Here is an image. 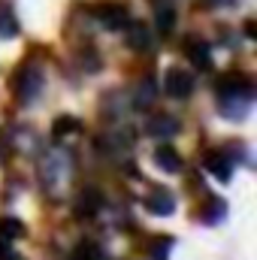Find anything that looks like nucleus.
I'll return each instance as SVG.
<instances>
[{"label":"nucleus","mask_w":257,"mask_h":260,"mask_svg":"<svg viewBox=\"0 0 257 260\" xmlns=\"http://www.w3.org/2000/svg\"><path fill=\"white\" fill-rule=\"evenodd\" d=\"M40 173H43V182H46L49 188H52V185H64L67 179H70V157H67V151H52V154L43 160Z\"/></svg>","instance_id":"nucleus-1"},{"label":"nucleus","mask_w":257,"mask_h":260,"mask_svg":"<svg viewBox=\"0 0 257 260\" xmlns=\"http://www.w3.org/2000/svg\"><path fill=\"white\" fill-rule=\"evenodd\" d=\"M164 91H167L170 97H176V100L191 97L194 76H191V73H185V70H179V67H170V70H167V76H164Z\"/></svg>","instance_id":"nucleus-2"},{"label":"nucleus","mask_w":257,"mask_h":260,"mask_svg":"<svg viewBox=\"0 0 257 260\" xmlns=\"http://www.w3.org/2000/svg\"><path fill=\"white\" fill-rule=\"evenodd\" d=\"M218 97H221V115L230 121H242L251 112L254 94H218Z\"/></svg>","instance_id":"nucleus-3"},{"label":"nucleus","mask_w":257,"mask_h":260,"mask_svg":"<svg viewBox=\"0 0 257 260\" xmlns=\"http://www.w3.org/2000/svg\"><path fill=\"white\" fill-rule=\"evenodd\" d=\"M145 209H148L151 215L167 218V215L176 212V197H173V191H167V188H151L148 197H145Z\"/></svg>","instance_id":"nucleus-4"},{"label":"nucleus","mask_w":257,"mask_h":260,"mask_svg":"<svg viewBox=\"0 0 257 260\" xmlns=\"http://www.w3.org/2000/svg\"><path fill=\"white\" fill-rule=\"evenodd\" d=\"M94 15H97V21H100L103 27H109V30H124V24H127V9L118 6V3H103V6L94 9Z\"/></svg>","instance_id":"nucleus-5"},{"label":"nucleus","mask_w":257,"mask_h":260,"mask_svg":"<svg viewBox=\"0 0 257 260\" xmlns=\"http://www.w3.org/2000/svg\"><path fill=\"white\" fill-rule=\"evenodd\" d=\"M40 85H43V76H40V70L34 67H24V73L18 76V82H15V91H18V100L21 103H27L30 97H37L40 94Z\"/></svg>","instance_id":"nucleus-6"},{"label":"nucleus","mask_w":257,"mask_h":260,"mask_svg":"<svg viewBox=\"0 0 257 260\" xmlns=\"http://www.w3.org/2000/svg\"><path fill=\"white\" fill-rule=\"evenodd\" d=\"M206 170H209L218 182H227V179L233 176V157H230L227 151H212V154L206 157Z\"/></svg>","instance_id":"nucleus-7"},{"label":"nucleus","mask_w":257,"mask_h":260,"mask_svg":"<svg viewBox=\"0 0 257 260\" xmlns=\"http://www.w3.org/2000/svg\"><path fill=\"white\" fill-rule=\"evenodd\" d=\"M148 136H157V139H167V136H176L179 133V118L173 115H151L148 124H145Z\"/></svg>","instance_id":"nucleus-8"},{"label":"nucleus","mask_w":257,"mask_h":260,"mask_svg":"<svg viewBox=\"0 0 257 260\" xmlns=\"http://www.w3.org/2000/svg\"><path fill=\"white\" fill-rule=\"evenodd\" d=\"M218 94H254V85L248 76L242 73H227L221 82H218Z\"/></svg>","instance_id":"nucleus-9"},{"label":"nucleus","mask_w":257,"mask_h":260,"mask_svg":"<svg viewBox=\"0 0 257 260\" xmlns=\"http://www.w3.org/2000/svg\"><path fill=\"white\" fill-rule=\"evenodd\" d=\"M100 209H103V194H100L97 188H85L82 197H79V203H76V215L91 218V215H97Z\"/></svg>","instance_id":"nucleus-10"},{"label":"nucleus","mask_w":257,"mask_h":260,"mask_svg":"<svg viewBox=\"0 0 257 260\" xmlns=\"http://www.w3.org/2000/svg\"><path fill=\"white\" fill-rule=\"evenodd\" d=\"M185 52H188V61H191L197 70H212V52H209L206 43H200V40H188Z\"/></svg>","instance_id":"nucleus-11"},{"label":"nucleus","mask_w":257,"mask_h":260,"mask_svg":"<svg viewBox=\"0 0 257 260\" xmlns=\"http://www.w3.org/2000/svg\"><path fill=\"white\" fill-rule=\"evenodd\" d=\"M124 40H127V46L133 52H142V49H148V43H151V34H148V27L145 24H124Z\"/></svg>","instance_id":"nucleus-12"},{"label":"nucleus","mask_w":257,"mask_h":260,"mask_svg":"<svg viewBox=\"0 0 257 260\" xmlns=\"http://www.w3.org/2000/svg\"><path fill=\"white\" fill-rule=\"evenodd\" d=\"M154 164H157L164 173H176V170H182V157H179V151L170 148V145H160V148L154 151Z\"/></svg>","instance_id":"nucleus-13"},{"label":"nucleus","mask_w":257,"mask_h":260,"mask_svg":"<svg viewBox=\"0 0 257 260\" xmlns=\"http://www.w3.org/2000/svg\"><path fill=\"white\" fill-rule=\"evenodd\" d=\"M173 239L170 236H157V239H151V245H148V254L151 260H170V251H173Z\"/></svg>","instance_id":"nucleus-14"},{"label":"nucleus","mask_w":257,"mask_h":260,"mask_svg":"<svg viewBox=\"0 0 257 260\" xmlns=\"http://www.w3.org/2000/svg\"><path fill=\"white\" fill-rule=\"evenodd\" d=\"M21 233H24V227H21L18 218H0V239H3V242H12V239H18Z\"/></svg>","instance_id":"nucleus-15"},{"label":"nucleus","mask_w":257,"mask_h":260,"mask_svg":"<svg viewBox=\"0 0 257 260\" xmlns=\"http://www.w3.org/2000/svg\"><path fill=\"white\" fill-rule=\"evenodd\" d=\"M151 100H154V82H151V79H145V82L139 85L136 97H133V106H136V109H148V106H151Z\"/></svg>","instance_id":"nucleus-16"},{"label":"nucleus","mask_w":257,"mask_h":260,"mask_svg":"<svg viewBox=\"0 0 257 260\" xmlns=\"http://www.w3.org/2000/svg\"><path fill=\"white\" fill-rule=\"evenodd\" d=\"M15 34H18V21H15V15H12L9 9L0 6V40H9V37H15Z\"/></svg>","instance_id":"nucleus-17"},{"label":"nucleus","mask_w":257,"mask_h":260,"mask_svg":"<svg viewBox=\"0 0 257 260\" xmlns=\"http://www.w3.org/2000/svg\"><path fill=\"white\" fill-rule=\"evenodd\" d=\"M154 21H157V30H160V34L173 30V24H176V9H173V6H157Z\"/></svg>","instance_id":"nucleus-18"},{"label":"nucleus","mask_w":257,"mask_h":260,"mask_svg":"<svg viewBox=\"0 0 257 260\" xmlns=\"http://www.w3.org/2000/svg\"><path fill=\"white\" fill-rule=\"evenodd\" d=\"M73 130H82L79 118H73V115H61V118H55V124H52V133H55V136H67V133H73Z\"/></svg>","instance_id":"nucleus-19"},{"label":"nucleus","mask_w":257,"mask_h":260,"mask_svg":"<svg viewBox=\"0 0 257 260\" xmlns=\"http://www.w3.org/2000/svg\"><path fill=\"white\" fill-rule=\"evenodd\" d=\"M73 260H100V251H97L91 242H82V245L73 251Z\"/></svg>","instance_id":"nucleus-20"},{"label":"nucleus","mask_w":257,"mask_h":260,"mask_svg":"<svg viewBox=\"0 0 257 260\" xmlns=\"http://www.w3.org/2000/svg\"><path fill=\"white\" fill-rule=\"evenodd\" d=\"M224 215V203L221 200H209V212H203V221H218Z\"/></svg>","instance_id":"nucleus-21"},{"label":"nucleus","mask_w":257,"mask_h":260,"mask_svg":"<svg viewBox=\"0 0 257 260\" xmlns=\"http://www.w3.org/2000/svg\"><path fill=\"white\" fill-rule=\"evenodd\" d=\"M0 260H21V257L9 248V242H3V239H0Z\"/></svg>","instance_id":"nucleus-22"},{"label":"nucleus","mask_w":257,"mask_h":260,"mask_svg":"<svg viewBox=\"0 0 257 260\" xmlns=\"http://www.w3.org/2000/svg\"><path fill=\"white\" fill-rule=\"evenodd\" d=\"M245 34H248V40H257V21H245Z\"/></svg>","instance_id":"nucleus-23"}]
</instances>
